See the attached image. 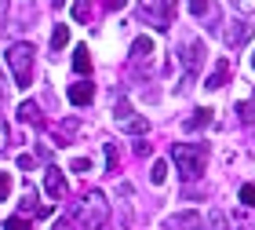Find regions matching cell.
I'll return each mask as SVG.
<instances>
[{
    "mask_svg": "<svg viewBox=\"0 0 255 230\" xmlns=\"http://www.w3.org/2000/svg\"><path fill=\"white\" fill-rule=\"evenodd\" d=\"M66 44H69V26H55V33H51V48L62 51Z\"/></svg>",
    "mask_w": 255,
    "mask_h": 230,
    "instance_id": "20",
    "label": "cell"
},
{
    "mask_svg": "<svg viewBox=\"0 0 255 230\" xmlns=\"http://www.w3.org/2000/svg\"><path fill=\"white\" fill-rule=\"evenodd\" d=\"M69 102H73V106H88L91 99H95V84H88V80H77V84H69Z\"/></svg>",
    "mask_w": 255,
    "mask_h": 230,
    "instance_id": "9",
    "label": "cell"
},
{
    "mask_svg": "<svg viewBox=\"0 0 255 230\" xmlns=\"http://www.w3.org/2000/svg\"><path fill=\"white\" fill-rule=\"evenodd\" d=\"M149 59H153V40H149V37H135V44H131V62L146 66Z\"/></svg>",
    "mask_w": 255,
    "mask_h": 230,
    "instance_id": "11",
    "label": "cell"
},
{
    "mask_svg": "<svg viewBox=\"0 0 255 230\" xmlns=\"http://www.w3.org/2000/svg\"><path fill=\"white\" fill-rule=\"evenodd\" d=\"M44 194H48L51 201H59V198H66V176L59 168H44Z\"/></svg>",
    "mask_w": 255,
    "mask_h": 230,
    "instance_id": "8",
    "label": "cell"
},
{
    "mask_svg": "<svg viewBox=\"0 0 255 230\" xmlns=\"http://www.w3.org/2000/svg\"><path fill=\"white\" fill-rule=\"evenodd\" d=\"M237 113H241V121H245V124H255V91H252L248 102H237Z\"/></svg>",
    "mask_w": 255,
    "mask_h": 230,
    "instance_id": "19",
    "label": "cell"
},
{
    "mask_svg": "<svg viewBox=\"0 0 255 230\" xmlns=\"http://www.w3.org/2000/svg\"><path fill=\"white\" fill-rule=\"evenodd\" d=\"M7 194H11V176L0 172V201H7Z\"/></svg>",
    "mask_w": 255,
    "mask_h": 230,
    "instance_id": "26",
    "label": "cell"
},
{
    "mask_svg": "<svg viewBox=\"0 0 255 230\" xmlns=\"http://www.w3.org/2000/svg\"><path fill=\"white\" fill-rule=\"evenodd\" d=\"M88 168H91L88 157H77V161H73V172H88Z\"/></svg>",
    "mask_w": 255,
    "mask_h": 230,
    "instance_id": "29",
    "label": "cell"
},
{
    "mask_svg": "<svg viewBox=\"0 0 255 230\" xmlns=\"http://www.w3.org/2000/svg\"><path fill=\"white\" fill-rule=\"evenodd\" d=\"M164 176H168V165H164V161H153V168H149V183H157V187H160Z\"/></svg>",
    "mask_w": 255,
    "mask_h": 230,
    "instance_id": "22",
    "label": "cell"
},
{
    "mask_svg": "<svg viewBox=\"0 0 255 230\" xmlns=\"http://www.w3.org/2000/svg\"><path fill=\"white\" fill-rule=\"evenodd\" d=\"M208 230H230V220H226L223 209H212V212H208Z\"/></svg>",
    "mask_w": 255,
    "mask_h": 230,
    "instance_id": "18",
    "label": "cell"
},
{
    "mask_svg": "<svg viewBox=\"0 0 255 230\" xmlns=\"http://www.w3.org/2000/svg\"><path fill=\"white\" fill-rule=\"evenodd\" d=\"M241 205H245V209H255V183H245V187H241Z\"/></svg>",
    "mask_w": 255,
    "mask_h": 230,
    "instance_id": "23",
    "label": "cell"
},
{
    "mask_svg": "<svg viewBox=\"0 0 255 230\" xmlns=\"http://www.w3.org/2000/svg\"><path fill=\"white\" fill-rule=\"evenodd\" d=\"M48 4H51V7H62V4H66V0H48Z\"/></svg>",
    "mask_w": 255,
    "mask_h": 230,
    "instance_id": "32",
    "label": "cell"
},
{
    "mask_svg": "<svg viewBox=\"0 0 255 230\" xmlns=\"http://www.w3.org/2000/svg\"><path fill=\"white\" fill-rule=\"evenodd\" d=\"M113 121H117V128L128 132V135H146V132H149V121H146V117H138L128 99L117 102V110H113Z\"/></svg>",
    "mask_w": 255,
    "mask_h": 230,
    "instance_id": "5",
    "label": "cell"
},
{
    "mask_svg": "<svg viewBox=\"0 0 255 230\" xmlns=\"http://www.w3.org/2000/svg\"><path fill=\"white\" fill-rule=\"evenodd\" d=\"M4 230H33V227H29V220H22V216H11L4 223Z\"/></svg>",
    "mask_w": 255,
    "mask_h": 230,
    "instance_id": "24",
    "label": "cell"
},
{
    "mask_svg": "<svg viewBox=\"0 0 255 230\" xmlns=\"http://www.w3.org/2000/svg\"><path fill=\"white\" fill-rule=\"evenodd\" d=\"M55 230H73V223H69V220H59V223H55Z\"/></svg>",
    "mask_w": 255,
    "mask_h": 230,
    "instance_id": "31",
    "label": "cell"
},
{
    "mask_svg": "<svg viewBox=\"0 0 255 230\" xmlns=\"http://www.w3.org/2000/svg\"><path fill=\"white\" fill-rule=\"evenodd\" d=\"M106 220H110V201H106V194L88 190L84 201L77 205V223L84 227V230H99V227H106Z\"/></svg>",
    "mask_w": 255,
    "mask_h": 230,
    "instance_id": "2",
    "label": "cell"
},
{
    "mask_svg": "<svg viewBox=\"0 0 255 230\" xmlns=\"http://www.w3.org/2000/svg\"><path fill=\"white\" fill-rule=\"evenodd\" d=\"M204 124H212V110H208V106L193 110V117H186V132H201Z\"/></svg>",
    "mask_w": 255,
    "mask_h": 230,
    "instance_id": "15",
    "label": "cell"
},
{
    "mask_svg": "<svg viewBox=\"0 0 255 230\" xmlns=\"http://www.w3.org/2000/svg\"><path fill=\"white\" fill-rule=\"evenodd\" d=\"M73 18L77 22H88L91 18V0H73Z\"/></svg>",
    "mask_w": 255,
    "mask_h": 230,
    "instance_id": "21",
    "label": "cell"
},
{
    "mask_svg": "<svg viewBox=\"0 0 255 230\" xmlns=\"http://www.w3.org/2000/svg\"><path fill=\"white\" fill-rule=\"evenodd\" d=\"M226 80H230V62H226V59H219V66H215V73H212V77L204 80V88H212V91H215V88H223Z\"/></svg>",
    "mask_w": 255,
    "mask_h": 230,
    "instance_id": "13",
    "label": "cell"
},
{
    "mask_svg": "<svg viewBox=\"0 0 255 230\" xmlns=\"http://www.w3.org/2000/svg\"><path fill=\"white\" fill-rule=\"evenodd\" d=\"M18 117L26 121V124H37V128H44V117H40V106H37V102H22V106H18Z\"/></svg>",
    "mask_w": 255,
    "mask_h": 230,
    "instance_id": "14",
    "label": "cell"
},
{
    "mask_svg": "<svg viewBox=\"0 0 255 230\" xmlns=\"http://www.w3.org/2000/svg\"><path fill=\"white\" fill-rule=\"evenodd\" d=\"M190 4V15H197V18H215V4L212 0H186Z\"/></svg>",
    "mask_w": 255,
    "mask_h": 230,
    "instance_id": "16",
    "label": "cell"
},
{
    "mask_svg": "<svg viewBox=\"0 0 255 230\" xmlns=\"http://www.w3.org/2000/svg\"><path fill=\"white\" fill-rule=\"evenodd\" d=\"M73 70H77L80 77L91 73V51L84 48V44H77V51H73Z\"/></svg>",
    "mask_w": 255,
    "mask_h": 230,
    "instance_id": "12",
    "label": "cell"
},
{
    "mask_svg": "<svg viewBox=\"0 0 255 230\" xmlns=\"http://www.w3.org/2000/svg\"><path fill=\"white\" fill-rule=\"evenodd\" d=\"M201 66H204V40L190 37L186 44H182V70H186V77H197Z\"/></svg>",
    "mask_w": 255,
    "mask_h": 230,
    "instance_id": "6",
    "label": "cell"
},
{
    "mask_svg": "<svg viewBox=\"0 0 255 230\" xmlns=\"http://www.w3.org/2000/svg\"><path fill=\"white\" fill-rule=\"evenodd\" d=\"M121 4H124V0H110V7H121Z\"/></svg>",
    "mask_w": 255,
    "mask_h": 230,
    "instance_id": "34",
    "label": "cell"
},
{
    "mask_svg": "<svg viewBox=\"0 0 255 230\" xmlns=\"http://www.w3.org/2000/svg\"><path fill=\"white\" fill-rule=\"evenodd\" d=\"M4 18H7V0H0V26H4Z\"/></svg>",
    "mask_w": 255,
    "mask_h": 230,
    "instance_id": "30",
    "label": "cell"
},
{
    "mask_svg": "<svg viewBox=\"0 0 255 230\" xmlns=\"http://www.w3.org/2000/svg\"><path fill=\"white\" fill-rule=\"evenodd\" d=\"M164 230H201V216L197 212H179V216H171V220H164Z\"/></svg>",
    "mask_w": 255,
    "mask_h": 230,
    "instance_id": "10",
    "label": "cell"
},
{
    "mask_svg": "<svg viewBox=\"0 0 255 230\" xmlns=\"http://www.w3.org/2000/svg\"><path fill=\"white\" fill-rule=\"evenodd\" d=\"M33 59H37V51H33V44H26V40H15L7 48V66H11V77H15L18 88L33 84Z\"/></svg>",
    "mask_w": 255,
    "mask_h": 230,
    "instance_id": "3",
    "label": "cell"
},
{
    "mask_svg": "<svg viewBox=\"0 0 255 230\" xmlns=\"http://www.w3.org/2000/svg\"><path fill=\"white\" fill-rule=\"evenodd\" d=\"M219 33H223V40L230 44V48H241V44H248L252 40V26L248 22H223V26H219Z\"/></svg>",
    "mask_w": 255,
    "mask_h": 230,
    "instance_id": "7",
    "label": "cell"
},
{
    "mask_svg": "<svg viewBox=\"0 0 255 230\" xmlns=\"http://www.w3.org/2000/svg\"><path fill=\"white\" fill-rule=\"evenodd\" d=\"M171 161H175V168H179L182 179H197L204 172L208 150H204V146H190V143H175V146H171Z\"/></svg>",
    "mask_w": 255,
    "mask_h": 230,
    "instance_id": "4",
    "label": "cell"
},
{
    "mask_svg": "<svg viewBox=\"0 0 255 230\" xmlns=\"http://www.w3.org/2000/svg\"><path fill=\"white\" fill-rule=\"evenodd\" d=\"M175 7H179V0H138L135 15L146 26H153L157 33H168L171 22H175Z\"/></svg>",
    "mask_w": 255,
    "mask_h": 230,
    "instance_id": "1",
    "label": "cell"
},
{
    "mask_svg": "<svg viewBox=\"0 0 255 230\" xmlns=\"http://www.w3.org/2000/svg\"><path fill=\"white\" fill-rule=\"evenodd\" d=\"M7 143H11V132H7V124L0 121V150H7Z\"/></svg>",
    "mask_w": 255,
    "mask_h": 230,
    "instance_id": "28",
    "label": "cell"
},
{
    "mask_svg": "<svg viewBox=\"0 0 255 230\" xmlns=\"http://www.w3.org/2000/svg\"><path fill=\"white\" fill-rule=\"evenodd\" d=\"M22 212H37V216H51V205H37V198H33V190H26V198H22Z\"/></svg>",
    "mask_w": 255,
    "mask_h": 230,
    "instance_id": "17",
    "label": "cell"
},
{
    "mask_svg": "<svg viewBox=\"0 0 255 230\" xmlns=\"http://www.w3.org/2000/svg\"><path fill=\"white\" fill-rule=\"evenodd\" d=\"M248 66H252V70H255V51H252V55H248Z\"/></svg>",
    "mask_w": 255,
    "mask_h": 230,
    "instance_id": "33",
    "label": "cell"
},
{
    "mask_svg": "<svg viewBox=\"0 0 255 230\" xmlns=\"http://www.w3.org/2000/svg\"><path fill=\"white\" fill-rule=\"evenodd\" d=\"M106 172H117V146L106 143Z\"/></svg>",
    "mask_w": 255,
    "mask_h": 230,
    "instance_id": "25",
    "label": "cell"
},
{
    "mask_svg": "<svg viewBox=\"0 0 255 230\" xmlns=\"http://www.w3.org/2000/svg\"><path fill=\"white\" fill-rule=\"evenodd\" d=\"M237 11H245V15H255V0H230Z\"/></svg>",
    "mask_w": 255,
    "mask_h": 230,
    "instance_id": "27",
    "label": "cell"
}]
</instances>
